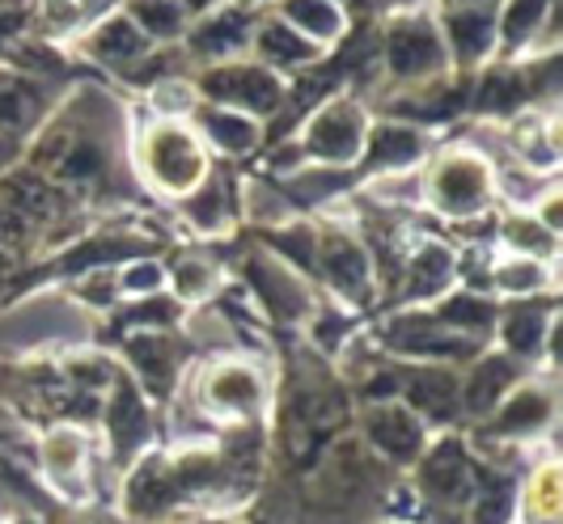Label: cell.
<instances>
[{
	"mask_svg": "<svg viewBox=\"0 0 563 524\" xmlns=\"http://www.w3.org/2000/svg\"><path fill=\"white\" fill-rule=\"evenodd\" d=\"M13 524H38V521H34V516H18Z\"/></svg>",
	"mask_w": 563,
	"mask_h": 524,
	"instance_id": "cell-35",
	"label": "cell"
},
{
	"mask_svg": "<svg viewBox=\"0 0 563 524\" xmlns=\"http://www.w3.org/2000/svg\"><path fill=\"white\" fill-rule=\"evenodd\" d=\"M407 4H423V0H382V13H390V9H407Z\"/></svg>",
	"mask_w": 563,
	"mask_h": 524,
	"instance_id": "cell-33",
	"label": "cell"
},
{
	"mask_svg": "<svg viewBox=\"0 0 563 524\" xmlns=\"http://www.w3.org/2000/svg\"><path fill=\"white\" fill-rule=\"evenodd\" d=\"M68 89L73 85L38 81L30 73H18V68L0 64V140L26 148V140L47 123V114L56 111L59 98Z\"/></svg>",
	"mask_w": 563,
	"mask_h": 524,
	"instance_id": "cell-15",
	"label": "cell"
},
{
	"mask_svg": "<svg viewBox=\"0 0 563 524\" xmlns=\"http://www.w3.org/2000/svg\"><path fill=\"white\" fill-rule=\"evenodd\" d=\"M534 368H526L521 359L505 356L500 347H483L471 364H462L457 372V406H462V419H487L505 402L512 389L521 386Z\"/></svg>",
	"mask_w": 563,
	"mask_h": 524,
	"instance_id": "cell-19",
	"label": "cell"
},
{
	"mask_svg": "<svg viewBox=\"0 0 563 524\" xmlns=\"http://www.w3.org/2000/svg\"><path fill=\"white\" fill-rule=\"evenodd\" d=\"M191 89H196L199 102H212V107H225V111L251 114V119H258L263 127H267L272 119H280L284 102H288V77L272 73V68H263V64L251 56L191 68Z\"/></svg>",
	"mask_w": 563,
	"mask_h": 524,
	"instance_id": "cell-7",
	"label": "cell"
},
{
	"mask_svg": "<svg viewBox=\"0 0 563 524\" xmlns=\"http://www.w3.org/2000/svg\"><path fill=\"white\" fill-rule=\"evenodd\" d=\"M22 161V144H9V140H0V174L9 166H18Z\"/></svg>",
	"mask_w": 563,
	"mask_h": 524,
	"instance_id": "cell-32",
	"label": "cell"
},
{
	"mask_svg": "<svg viewBox=\"0 0 563 524\" xmlns=\"http://www.w3.org/2000/svg\"><path fill=\"white\" fill-rule=\"evenodd\" d=\"M496 4H432L453 73L475 77L496 59Z\"/></svg>",
	"mask_w": 563,
	"mask_h": 524,
	"instance_id": "cell-16",
	"label": "cell"
},
{
	"mask_svg": "<svg viewBox=\"0 0 563 524\" xmlns=\"http://www.w3.org/2000/svg\"><path fill=\"white\" fill-rule=\"evenodd\" d=\"M174 208H178V221L203 242L229 237L242 221V178L233 174L229 161H212L208 178L187 199H178Z\"/></svg>",
	"mask_w": 563,
	"mask_h": 524,
	"instance_id": "cell-13",
	"label": "cell"
},
{
	"mask_svg": "<svg viewBox=\"0 0 563 524\" xmlns=\"http://www.w3.org/2000/svg\"><path fill=\"white\" fill-rule=\"evenodd\" d=\"M492 246L505 249V254H521V258H538V263H555L560 233L547 228L534 212H505L492 224Z\"/></svg>",
	"mask_w": 563,
	"mask_h": 524,
	"instance_id": "cell-27",
	"label": "cell"
},
{
	"mask_svg": "<svg viewBox=\"0 0 563 524\" xmlns=\"http://www.w3.org/2000/svg\"><path fill=\"white\" fill-rule=\"evenodd\" d=\"M187 123L196 127L203 148L217 153L221 161H242V157H251V153H258L267 144V127L258 119L225 111V107H212V102H196V111H191Z\"/></svg>",
	"mask_w": 563,
	"mask_h": 524,
	"instance_id": "cell-21",
	"label": "cell"
},
{
	"mask_svg": "<svg viewBox=\"0 0 563 524\" xmlns=\"http://www.w3.org/2000/svg\"><path fill=\"white\" fill-rule=\"evenodd\" d=\"M221 288H225V267L203 249H187L174 263H166V292L183 309H199V304L217 301Z\"/></svg>",
	"mask_w": 563,
	"mask_h": 524,
	"instance_id": "cell-26",
	"label": "cell"
},
{
	"mask_svg": "<svg viewBox=\"0 0 563 524\" xmlns=\"http://www.w3.org/2000/svg\"><path fill=\"white\" fill-rule=\"evenodd\" d=\"M555 414H560V393H555V381L530 372V377L512 389L496 411L483 419L479 441L534 444L555 427Z\"/></svg>",
	"mask_w": 563,
	"mask_h": 524,
	"instance_id": "cell-11",
	"label": "cell"
},
{
	"mask_svg": "<svg viewBox=\"0 0 563 524\" xmlns=\"http://www.w3.org/2000/svg\"><path fill=\"white\" fill-rule=\"evenodd\" d=\"M500 297H492V292H483V288H466V283H457L450 288L445 297H437V301L428 304V313L441 322V326H450L453 334H462V338H471V343H492V331H496V317H500Z\"/></svg>",
	"mask_w": 563,
	"mask_h": 524,
	"instance_id": "cell-23",
	"label": "cell"
},
{
	"mask_svg": "<svg viewBox=\"0 0 563 524\" xmlns=\"http://www.w3.org/2000/svg\"><path fill=\"white\" fill-rule=\"evenodd\" d=\"M560 461L542 457L530 469V482L521 491V521L526 524H555L560 521Z\"/></svg>",
	"mask_w": 563,
	"mask_h": 524,
	"instance_id": "cell-29",
	"label": "cell"
},
{
	"mask_svg": "<svg viewBox=\"0 0 563 524\" xmlns=\"http://www.w3.org/2000/svg\"><path fill=\"white\" fill-rule=\"evenodd\" d=\"M368 123H373V107L368 98H361V89H335L313 107L297 136L284 144V161H272L276 174H292L301 166L318 169H352L365 153Z\"/></svg>",
	"mask_w": 563,
	"mask_h": 524,
	"instance_id": "cell-4",
	"label": "cell"
},
{
	"mask_svg": "<svg viewBox=\"0 0 563 524\" xmlns=\"http://www.w3.org/2000/svg\"><path fill=\"white\" fill-rule=\"evenodd\" d=\"M327 56L322 47H313L310 38H301L297 30H288L280 18H272L267 9H263V18H258V26H254V38H251V59H258L263 68H272V73H280V77H301L306 68H313L318 59Z\"/></svg>",
	"mask_w": 563,
	"mask_h": 524,
	"instance_id": "cell-22",
	"label": "cell"
},
{
	"mask_svg": "<svg viewBox=\"0 0 563 524\" xmlns=\"http://www.w3.org/2000/svg\"><path fill=\"white\" fill-rule=\"evenodd\" d=\"M157 402L144 398V389L119 368L111 389L102 393V432H107V448H111L114 466H132L141 453L153 448L157 441Z\"/></svg>",
	"mask_w": 563,
	"mask_h": 524,
	"instance_id": "cell-9",
	"label": "cell"
},
{
	"mask_svg": "<svg viewBox=\"0 0 563 524\" xmlns=\"http://www.w3.org/2000/svg\"><path fill=\"white\" fill-rule=\"evenodd\" d=\"M361 436L365 444L390 466H416L420 453L428 448L432 432L416 411H407L402 402H365L361 406Z\"/></svg>",
	"mask_w": 563,
	"mask_h": 524,
	"instance_id": "cell-20",
	"label": "cell"
},
{
	"mask_svg": "<svg viewBox=\"0 0 563 524\" xmlns=\"http://www.w3.org/2000/svg\"><path fill=\"white\" fill-rule=\"evenodd\" d=\"M560 0H500L496 4V59L560 52Z\"/></svg>",
	"mask_w": 563,
	"mask_h": 524,
	"instance_id": "cell-18",
	"label": "cell"
},
{
	"mask_svg": "<svg viewBox=\"0 0 563 524\" xmlns=\"http://www.w3.org/2000/svg\"><path fill=\"white\" fill-rule=\"evenodd\" d=\"M128 161L136 187H148L157 199L178 203L196 191L212 169V153L203 148L187 119H157L144 111L128 123Z\"/></svg>",
	"mask_w": 563,
	"mask_h": 524,
	"instance_id": "cell-2",
	"label": "cell"
},
{
	"mask_svg": "<svg viewBox=\"0 0 563 524\" xmlns=\"http://www.w3.org/2000/svg\"><path fill=\"white\" fill-rule=\"evenodd\" d=\"M373 34H377V77L390 89H416L453 73L432 0L382 13Z\"/></svg>",
	"mask_w": 563,
	"mask_h": 524,
	"instance_id": "cell-5",
	"label": "cell"
},
{
	"mask_svg": "<svg viewBox=\"0 0 563 524\" xmlns=\"http://www.w3.org/2000/svg\"><path fill=\"white\" fill-rule=\"evenodd\" d=\"M93 432L85 423H52L38 441V466L64 499H89L93 487Z\"/></svg>",
	"mask_w": 563,
	"mask_h": 524,
	"instance_id": "cell-14",
	"label": "cell"
},
{
	"mask_svg": "<svg viewBox=\"0 0 563 524\" xmlns=\"http://www.w3.org/2000/svg\"><path fill=\"white\" fill-rule=\"evenodd\" d=\"M258 18H263V4H251V0H221L217 9H208L203 18L191 22L187 38H183L178 47H183V56H187L191 68L251 56V38H254Z\"/></svg>",
	"mask_w": 563,
	"mask_h": 524,
	"instance_id": "cell-10",
	"label": "cell"
},
{
	"mask_svg": "<svg viewBox=\"0 0 563 524\" xmlns=\"http://www.w3.org/2000/svg\"><path fill=\"white\" fill-rule=\"evenodd\" d=\"M555 263H538V258H521V254H505V249H492V263H487V276L483 288L500 301H526V297H547L555 292Z\"/></svg>",
	"mask_w": 563,
	"mask_h": 524,
	"instance_id": "cell-24",
	"label": "cell"
},
{
	"mask_svg": "<svg viewBox=\"0 0 563 524\" xmlns=\"http://www.w3.org/2000/svg\"><path fill=\"white\" fill-rule=\"evenodd\" d=\"M238 276H242L238 288L251 297V304L267 326H306V317L322 297L310 279H301L292 267H284L280 258L267 254L258 242L238 258Z\"/></svg>",
	"mask_w": 563,
	"mask_h": 524,
	"instance_id": "cell-8",
	"label": "cell"
},
{
	"mask_svg": "<svg viewBox=\"0 0 563 524\" xmlns=\"http://www.w3.org/2000/svg\"><path fill=\"white\" fill-rule=\"evenodd\" d=\"M119 9L144 30L148 43L157 47H178L191 30V13L183 0H119Z\"/></svg>",
	"mask_w": 563,
	"mask_h": 524,
	"instance_id": "cell-28",
	"label": "cell"
},
{
	"mask_svg": "<svg viewBox=\"0 0 563 524\" xmlns=\"http://www.w3.org/2000/svg\"><path fill=\"white\" fill-rule=\"evenodd\" d=\"M352 22H377L382 18V0H335Z\"/></svg>",
	"mask_w": 563,
	"mask_h": 524,
	"instance_id": "cell-31",
	"label": "cell"
},
{
	"mask_svg": "<svg viewBox=\"0 0 563 524\" xmlns=\"http://www.w3.org/2000/svg\"><path fill=\"white\" fill-rule=\"evenodd\" d=\"M114 288L123 301H141V297H157L166 292V263L157 254H141L114 267Z\"/></svg>",
	"mask_w": 563,
	"mask_h": 524,
	"instance_id": "cell-30",
	"label": "cell"
},
{
	"mask_svg": "<svg viewBox=\"0 0 563 524\" xmlns=\"http://www.w3.org/2000/svg\"><path fill=\"white\" fill-rule=\"evenodd\" d=\"M420 491L423 499L441 503V508H462L466 499L475 495L479 478H475V461H471V448L457 432H441L432 436L428 448L420 453Z\"/></svg>",
	"mask_w": 563,
	"mask_h": 524,
	"instance_id": "cell-17",
	"label": "cell"
},
{
	"mask_svg": "<svg viewBox=\"0 0 563 524\" xmlns=\"http://www.w3.org/2000/svg\"><path fill=\"white\" fill-rule=\"evenodd\" d=\"M183 393H191V411L212 427L263 423L272 406V372L263 352H217L187 368Z\"/></svg>",
	"mask_w": 563,
	"mask_h": 524,
	"instance_id": "cell-3",
	"label": "cell"
},
{
	"mask_svg": "<svg viewBox=\"0 0 563 524\" xmlns=\"http://www.w3.org/2000/svg\"><path fill=\"white\" fill-rule=\"evenodd\" d=\"M432 4H496V0H432Z\"/></svg>",
	"mask_w": 563,
	"mask_h": 524,
	"instance_id": "cell-34",
	"label": "cell"
},
{
	"mask_svg": "<svg viewBox=\"0 0 563 524\" xmlns=\"http://www.w3.org/2000/svg\"><path fill=\"white\" fill-rule=\"evenodd\" d=\"M267 13L280 18L284 26L297 30L301 38H310L322 52H335L352 30V18L339 9L335 0H267Z\"/></svg>",
	"mask_w": 563,
	"mask_h": 524,
	"instance_id": "cell-25",
	"label": "cell"
},
{
	"mask_svg": "<svg viewBox=\"0 0 563 524\" xmlns=\"http://www.w3.org/2000/svg\"><path fill=\"white\" fill-rule=\"evenodd\" d=\"M313 288L335 304H343V309H352V313H365V309H373V301H382L373 258H368L356 224L343 221V216H322L318 221Z\"/></svg>",
	"mask_w": 563,
	"mask_h": 524,
	"instance_id": "cell-6",
	"label": "cell"
},
{
	"mask_svg": "<svg viewBox=\"0 0 563 524\" xmlns=\"http://www.w3.org/2000/svg\"><path fill=\"white\" fill-rule=\"evenodd\" d=\"M416 187H420V212H428L432 221L457 224V228H475V224L492 221L500 208L496 161L475 140L437 144L428 153V161L416 169Z\"/></svg>",
	"mask_w": 563,
	"mask_h": 524,
	"instance_id": "cell-1",
	"label": "cell"
},
{
	"mask_svg": "<svg viewBox=\"0 0 563 524\" xmlns=\"http://www.w3.org/2000/svg\"><path fill=\"white\" fill-rule=\"evenodd\" d=\"M441 140L432 132H423L416 123H402V119H373L365 136V153L361 161L352 166V178H356V191L373 182V178H390V174H411L428 161V153L437 148Z\"/></svg>",
	"mask_w": 563,
	"mask_h": 524,
	"instance_id": "cell-12",
	"label": "cell"
}]
</instances>
